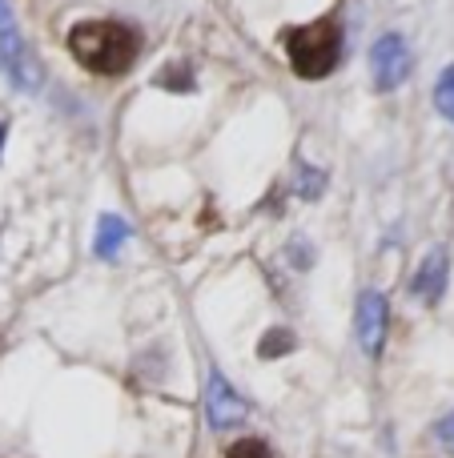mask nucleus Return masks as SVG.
Returning a JSON list of instances; mask_svg holds the SVG:
<instances>
[{
  "label": "nucleus",
  "mask_w": 454,
  "mask_h": 458,
  "mask_svg": "<svg viewBox=\"0 0 454 458\" xmlns=\"http://www.w3.org/2000/svg\"><path fill=\"white\" fill-rule=\"evenodd\" d=\"M69 48L88 72L121 77L133 69L137 53H141V37L121 21H80L69 32Z\"/></svg>",
  "instance_id": "1"
},
{
  "label": "nucleus",
  "mask_w": 454,
  "mask_h": 458,
  "mask_svg": "<svg viewBox=\"0 0 454 458\" xmlns=\"http://www.w3.org/2000/svg\"><path fill=\"white\" fill-rule=\"evenodd\" d=\"M286 56L298 77L318 81L326 72H334L338 56H342V32H338L334 21L302 24V29L286 32Z\"/></svg>",
  "instance_id": "2"
},
{
  "label": "nucleus",
  "mask_w": 454,
  "mask_h": 458,
  "mask_svg": "<svg viewBox=\"0 0 454 458\" xmlns=\"http://www.w3.org/2000/svg\"><path fill=\"white\" fill-rule=\"evenodd\" d=\"M0 69H4L8 81H13L16 89H24V93H37L40 81H45L37 56L29 53V45H24L21 32H16V21H13L8 0H0Z\"/></svg>",
  "instance_id": "3"
},
{
  "label": "nucleus",
  "mask_w": 454,
  "mask_h": 458,
  "mask_svg": "<svg viewBox=\"0 0 454 458\" xmlns=\"http://www.w3.org/2000/svg\"><path fill=\"white\" fill-rule=\"evenodd\" d=\"M410 64H415L410 61V48L399 32H383V37L374 40V48H370V72H374V85L383 89V93L399 89L402 81L410 77Z\"/></svg>",
  "instance_id": "4"
},
{
  "label": "nucleus",
  "mask_w": 454,
  "mask_h": 458,
  "mask_svg": "<svg viewBox=\"0 0 454 458\" xmlns=\"http://www.w3.org/2000/svg\"><path fill=\"white\" fill-rule=\"evenodd\" d=\"M386 326H391V306L378 290H366L358 298V314H354V330H358V346L366 350L370 358L383 354L386 342Z\"/></svg>",
  "instance_id": "5"
},
{
  "label": "nucleus",
  "mask_w": 454,
  "mask_h": 458,
  "mask_svg": "<svg viewBox=\"0 0 454 458\" xmlns=\"http://www.w3.org/2000/svg\"><path fill=\"white\" fill-rule=\"evenodd\" d=\"M206 411H209V422L217 430H230L246 419V403L241 394L222 378V374H209V386H206Z\"/></svg>",
  "instance_id": "6"
},
{
  "label": "nucleus",
  "mask_w": 454,
  "mask_h": 458,
  "mask_svg": "<svg viewBox=\"0 0 454 458\" xmlns=\"http://www.w3.org/2000/svg\"><path fill=\"white\" fill-rule=\"evenodd\" d=\"M447 274H450V258L447 250H431L423 258V266L415 269V282H410V290H415V298H423L426 306H434V301L447 293Z\"/></svg>",
  "instance_id": "7"
},
{
  "label": "nucleus",
  "mask_w": 454,
  "mask_h": 458,
  "mask_svg": "<svg viewBox=\"0 0 454 458\" xmlns=\"http://www.w3.org/2000/svg\"><path fill=\"white\" fill-rule=\"evenodd\" d=\"M125 242H129V225L121 222L117 214H105L101 222H97V237H93V253H97V258L113 261Z\"/></svg>",
  "instance_id": "8"
},
{
  "label": "nucleus",
  "mask_w": 454,
  "mask_h": 458,
  "mask_svg": "<svg viewBox=\"0 0 454 458\" xmlns=\"http://www.w3.org/2000/svg\"><path fill=\"white\" fill-rule=\"evenodd\" d=\"M294 346H298L294 334L282 330V326H278V330H270L262 342H257V354H262V358H282V354H290Z\"/></svg>",
  "instance_id": "9"
},
{
  "label": "nucleus",
  "mask_w": 454,
  "mask_h": 458,
  "mask_svg": "<svg viewBox=\"0 0 454 458\" xmlns=\"http://www.w3.org/2000/svg\"><path fill=\"white\" fill-rule=\"evenodd\" d=\"M434 109H439L447 121H454V64L442 69L439 85H434Z\"/></svg>",
  "instance_id": "10"
},
{
  "label": "nucleus",
  "mask_w": 454,
  "mask_h": 458,
  "mask_svg": "<svg viewBox=\"0 0 454 458\" xmlns=\"http://www.w3.org/2000/svg\"><path fill=\"white\" fill-rule=\"evenodd\" d=\"M294 174H298V185L294 190L302 193V198H318L322 193V185H326V174H318V169H310L306 161H298L294 165Z\"/></svg>",
  "instance_id": "11"
},
{
  "label": "nucleus",
  "mask_w": 454,
  "mask_h": 458,
  "mask_svg": "<svg viewBox=\"0 0 454 458\" xmlns=\"http://www.w3.org/2000/svg\"><path fill=\"white\" fill-rule=\"evenodd\" d=\"M157 85L161 89H173V93H189L193 77H189V64H169V69L157 72Z\"/></svg>",
  "instance_id": "12"
},
{
  "label": "nucleus",
  "mask_w": 454,
  "mask_h": 458,
  "mask_svg": "<svg viewBox=\"0 0 454 458\" xmlns=\"http://www.w3.org/2000/svg\"><path fill=\"white\" fill-rule=\"evenodd\" d=\"M225 458H270V446L262 443V438H241V443H233Z\"/></svg>",
  "instance_id": "13"
},
{
  "label": "nucleus",
  "mask_w": 454,
  "mask_h": 458,
  "mask_svg": "<svg viewBox=\"0 0 454 458\" xmlns=\"http://www.w3.org/2000/svg\"><path fill=\"white\" fill-rule=\"evenodd\" d=\"M439 443L447 446V451L454 454V414H447V419L439 422Z\"/></svg>",
  "instance_id": "14"
},
{
  "label": "nucleus",
  "mask_w": 454,
  "mask_h": 458,
  "mask_svg": "<svg viewBox=\"0 0 454 458\" xmlns=\"http://www.w3.org/2000/svg\"><path fill=\"white\" fill-rule=\"evenodd\" d=\"M4 141H8V125L0 121V153H4Z\"/></svg>",
  "instance_id": "15"
}]
</instances>
